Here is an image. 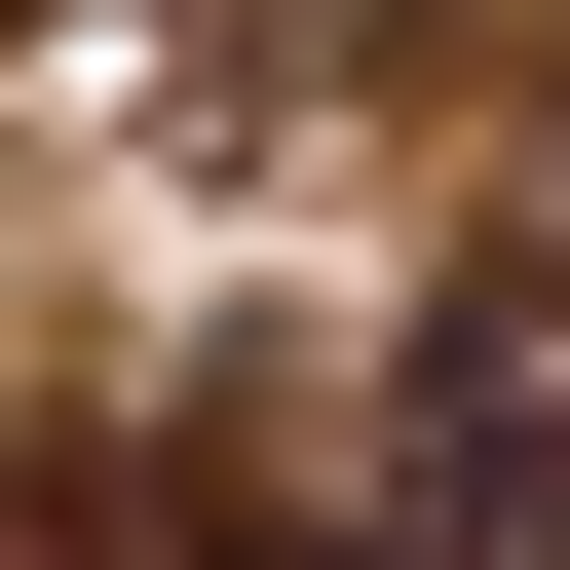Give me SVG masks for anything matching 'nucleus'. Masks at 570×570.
<instances>
[{"mask_svg": "<svg viewBox=\"0 0 570 570\" xmlns=\"http://www.w3.org/2000/svg\"><path fill=\"white\" fill-rule=\"evenodd\" d=\"M343 570H570V266H456L343 381Z\"/></svg>", "mask_w": 570, "mask_h": 570, "instance_id": "obj_1", "label": "nucleus"}]
</instances>
